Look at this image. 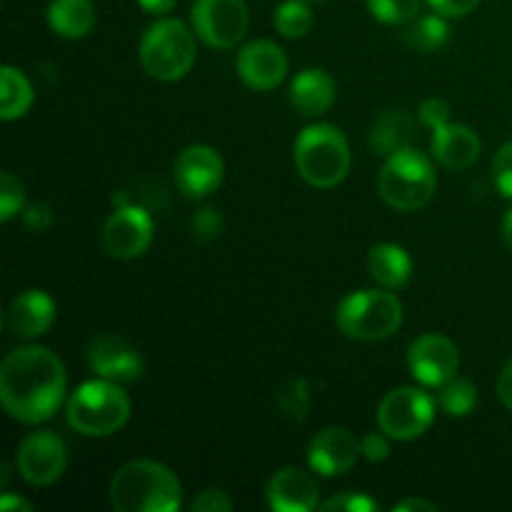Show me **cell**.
Here are the masks:
<instances>
[{
  "mask_svg": "<svg viewBox=\"0 0 512 512\" xmlns=\"http://www.w3.org/2000/svg\"><path fill=\"white\" fill-rule=\"evenodd\" d=\"M65 383V365L53 350L25 345L0 365V403L18 423H45L63 405Z\"/></svg>",
  "mask_w": 512,
  "mask_h": 512,
  "instance_id": "6da1fadb",
  "label": "cell"
},
{
  "mask_svg": "<svg viewBox=\"0 0 512 512\" xmlns=\"http://www.w3.org/2000/svg\"><path fill=\"white\" fill-rule=\"evenodd\" d=\"M183 503V485L158 460H133L110 480V505L118 512H175Z\"/></svg>",
  "mask_w": 512,
  "mask_h": 512,
  "instance_id": "7a4b0ae2",
  "label": "cell"
},
{
  "mask_svg": "<svg viewBox=\"0 0 512 512\" xmlns=\"http://www.w3.org/2000/svg\"><path fill=\"white\" fill-rule=\"evenodd\" d=\"M65 418L75 433L85 438H108L130 418V400L120 383L95 378L78 385L65 405Z\"/></svg>",
  "mask_w": 512,
  "mask_h": 512,
  "instance_id": "3957f363",
  "label": "cell"
},
{
  "mask_svg": "<svg viewBox=\"0 0 512 512\" xmlns=\"http://www.w3.org/2000/svg\"><path fill=\"white\" fill-rule=\"evenodd\" d=\"M293 158L300 178L313 188H335L350 173L348 138L328 123L305 128L295 140Z\"/></svg>",
  "mask_w": 512,
  "mask_h": 512,
  "instance_id": "277c9868",
  "label": "cell"
},
{
  "mask_svg": "<svg viewBox=\"0 0 512 512\" xmlns=\"http://www.w3.org/2000/svg\"><path fill=\"white\" fill-rule=\"evenodd\" d=\"M435 188H438V175H435L433 163L428 155L415 148L388 155L378 175L380 198L390 208L403 210V213L428 205L433 200Z\"/></svg>",
  "mask_w": 512,
  "mask_h": 512,
  "instance_id": "5b68a950",
  "label": "cell"
},
{
  "mask_svg": "<svg viewBox=\"0 0 512 512\" xmlns=\"http://www.w3.org/2000/svg\"><path fill=\"white\" fill-rule=\"evenodd\" d=\"M195 53V30L175 18H160L140 40V65L163 83L185 78L195 65Z\"/></svg>",
  "mask_w": 512,
  "mask_h": 512,
  "instance_id": "8992f818",
  "label": "cell"
},
{
  "mask_svg": "<svg viewBox=\"0 0 512 512\" xmlns=\"http://www.w3.org/2000/svg\"><path fill=\"white\" fill-rule=\"evenodd\" d=\"M340 333L363 343H375L398 333L403 325V303L385 290H358L350 293L335 313Z\"/></svg>",
  "mask_w": 512,
  "mask_h": 512,
  "instance_id": "52a82bcc",
  "label": "cell"
},
{
  "mask_svg": "<svg viewBox=\"0 0 512 512\" xmlns=\"http://www.w3.org/2000/svg\"><path fill=\"white\" fill-rule=\"evenodd\" d=\"M435 400L420 388H395L380 400L378 425L393 440H415L433 425Z\"/></svg>",
  "mask_w": 512,
  "mask_h": 512,
  "instance_id": "ba28073f",
  "label": "cell"
},
{
  "mask_svg": "<svg viewBox=\"0 0 512 512\" xmlns=\"http://www.w3.org/2000/svg\"><path fill=\"white\" fill-rule=\"evenodd\" d=\"M193 30L205 45L235 48L248 33L250 10L245 0H195L190 10Z\"/></svg>",
  "mask_w": 512,
  "mask_h": 512,
  "instance_id": "9c48e42d",
  "label": "cell"
},
{
  "mask_svg": "<svg viewBox=\"0 0 512 512\" xmlns=\"http://www.w3.org/2000/svg\"><path fill=\"white\" fill-rule=\"evenodd\" d=\"M65 468H68V448L63 440L50 430H40V433H30L23 443L18 445L15 453V470L25 483L35 485V488H45L53 485L55 480L63 478Z\"/></svg>",
  "mask_w": 512,
  "mask_h": 512,
  "instance_id": "30bf717a",
  "label": "cell"
},
{
  "mask_svg": "<svg viewBox=\"0 0 512 512\" xmlns=\"http://www.w3.org/2000/svg\"><path fill=\"white\" fill-rule=\"evenodd\" d=\"M153 243V218L138 205H120L113 210L100 233V245L115 260H135Z\"/></svg>",
  "mask_w": 512,
  "mask_h": 512,
  "instance_id": "8fae6325",
  "label": "cell"
},
{
  "mask_svg": "<svg viewBox=\"0 0 512 512\" xmlns=\"http://www.w3.org/2000/svg\"><path fill=\"white\" fill-rule=\"evenodd\" d=\"M408 368L425 388H443L460 370L458 345L440 333L420 335L408 348Z\"/></svg>",
  "mask_w": 512,
  "mask_h": 512,
  "instance_id": "7c38bea8",
  "label": "cell"
},
{
  "mask_svg": "<svg viewBox=\"0 0 512 512\" xmlns=\"http://www.w3.org/2000/svg\"><path fill=\"white\" fill-rule=\"evenodd\" d=\"M85 360H88V368L98 378L113 380V383L120 385L138 383L145 370V363L138 350H135V345L113 333L98 335V338L90 340L88 350H85Z\"/></svg>",
  "mask_w": 512,
  "mask_h": 512,
  "instance_id": "4fadbf2b",
  "label": "cell"
},
{
  "mask_svg": "<svg viewBox=\"0 0 512 512\" xmlns=\"http://www.w3.org/2000/svg\"><path fill=\"white\" fill-rule=\"evenodd\" d=\"M175 185L188 198H208L223 185L225 163L220 153L210 145H188L175 160Z\"/></svg>",
  "mask_w": 512,
  "mask_h": 512,
  "instance_id": "5bb4252c",
  "label": "cell"
},
{
  "mask_svg": "<svg viewBox=\"0 0 512 512\" xmlns=\"http://www.w3.org/2000/svg\"><path fill=\"white\" fill-rule=\"evenodd\" d=\"M363 455V440L355 438L348 428L330 425L320 430L308 445V465L320 478H335L355 468Z\"/></svg>",
  "mask_w": 512,
  "mask_h": 512,
  "instance_id": "9a60e30c",
  "label": "cell"
},
{
  "mask_svg": "<svg viewBox=\"0 0 512 512\" xmlns=\"http://www.w3.org/2000/svg\"><path fill=\"white\" fill-rule=\"evenodd\" d=\"M240 80L253 90H275L288 75V55L273 40H253L235 58Z\"/></svg>",
  "mask_w": 512,
  "mask_h": 512,
  "instance_id": "2e32d148",
  "label": "cell"
},
{
  "mask_svg": "<svg viewBox=\"0 0 512 512\" xmlns=\"http://www.w3.org/2000/svg\"><path fill=\"white\" fill-rule=\"evenodd\" d=\"M268 505L275 512H313L320 508V493L315 480L305 470L288 465L275 470L265 490Z\"/></svg>",
  "mask_w": 512,
  "mask_h": 512,
  "instance_id": "e0dca14e",
  "label": "cell"
},
{
  "mask_svg": "<svg viewBox=\"0 0 512 512\" xmlns=\"http://www.w3.org/2000/svg\"><path fill=\"white\" fill-rule=\"evenodd\" d=\"M55 323V300L45 290L30 288L15 295L5 313V328L10 335L23 340L40 338L48 333L50 325Z\"/></svg>",
  "mask_w": 512,
  "mask_h": 512,
  "instance_id": "ac0fdd59",
  "label": "cell"
},
{
  "mask_svg": "<svg viewBox=\"0 0 512 512\" xmlns=\"http://www.w3.org/2000/svg\"><path fill=\"white\" fill-rule=\"evenodd\" d=\"M433 158L448 170H465L478 160L480 138L470 125L448 123L443 128L433 130Z\"/></svg>",
  "mask_w": 512,
  "mask_h": 512,
  "instance_id": "d6986e66",
  "label": "cell"
},
{
  "mask_svg": "<svg viewBox=\"0 0 512 512\" xmlns=\"http://www.w3.org/2000/svg\"><path fill=\"white\" fill-rule=\"evenodd\" d=\"M290 103L300 115H323L335 103V80L325 70L308 68L290 83Z\"/></svg>",
  "mask_w": 512,
  "mask_h": 512,
  "instance_id": "ffe728a7",
  "label": "cell"
},
{
  "mask_svg": "<svg viewBox=\"0 0 512 512\" xmlns=\"http://www.w3.org/2000/svg\"><path fill=\"white\" fill-rule=\"evenodd\" d=\"M370 278L388 290H400L410 283L413 275V258L403 245L380 243L368 253Z\"/></svg>",
  "mask_w": 512,
  "mask_h": 512,
  "instance_id": "44dd1931",
  "label": "cell"
},
{
  "mask_svg": "<svg viewBox=\"0 0 512 512\" xmlns=\"http://www.w3.org/2000/svg\"><path fill=\"white\" fill-rule=\"evenodd\" d=\"M48 25L60 38H85L95 25V5L90 0H50Z\"/></svg>",
  "mask_w": 512,
  "mask_h": 512,
  "instance_id": "7402d4cb",
  "label": "cell"
},
{
  "mask_svg": "<svg viewBox=\"0 0 512 512\" xmlns=\"http://www.w3.org/2000/svg\"><path fill=\"white\" fill-rule=\"evenodd\" d=\"M410 140H413V120L403 110H388L370 128V148L385 158L410 148Z\"/></svg>",
  "mask_w": 512,
  "mask_h": 512,
  "instance_id": "603a6c76",
  "label": "cell"
},
{
  "mask_svg": "<svg viewBox=\"0 0 512 512\" xmlns=\"http://www.w3.org/2000/svg\"><path fill=\"white\" fill-rule=\"evenodd\" d=\"M33 105V88L28 78L13 65H3L0 70V118L5 123L23 118Z\"/></svg>",
  "mask_w": 512,
  "mask_h": 512,
  "instance_id": "cb8c5ba5",
  "label": "cell"
},
{
  "mask_svg": "<svg viewBox=\"0 0 512 512\" xmlns=\"http://www.w3.org/2000/svg\"><path fill=\"white\" fill-rule=\"evenodd\" d=\"M405 40H408L413 48L425 50V53H433V50L443 48L450 40L448 18L440 13L420 15V18H415L413 25L405 30Z\"/></svg>",
  "mask_w": 512,
  "mask_h": 512,
  "instance_id": "d4e9b609",
  "label": "cell"
},
{
  "mask_svg": "<svg viewBox=\"0 0 512 512\" xmlns=\"http://www.w3.org/2000/svg\"><path fill=\"white\" fill-rule=\"evenodd\" d=\"M438 403L440 408H443V413L450 415V418H465V415L473 413L475 405H478V388H475L473 380L458 378V375H455L450 383H445L443 388H440Z\"/></svg>",
  "mask_w": 512,
  "mask_h": 512,
  "instance_id": "484cf974",
  "label": "cell"
},
{
  "mask_svg": "<svg viewBox=\"0 0 512 512\" xmlns=\"http://www.w3.org/2000/svg\"><path fill=\"white\" fill-rule=\"evenodd\" d=\"M275 30L285 38H303L313 28V10L305 0H285L275 8Z\"/></svg>",
  "mask_w": 512,
  "mask_h": 512,
  "instance_id": "4316f807",
  "label": "cell"
},
{
  "mask_svg": "<svg viewBox=\"0 0 512 512\" xmlns=\"http://www.w3.org/2000/svg\"><path fill=\"white\" fill-rule=\"evenodd\" d=\"M278 408L293 423H303L310 410V385L303 378H293L278 390Z\"/></svg>",
  "mask_w": 512,
  "mask_h": 512,
  "instance_id": "83f0119b",
  "label": "cell"
},
{
  "mask_svg": "<svg viewBox=\"0 0 512 512\" xmlns=\"http://www.w3.org/2000/svg\"><path fill=\"white\" fill-rule=\"evenodd\" d=\"M368 10L378 23L408 25L418 18L420 0H368Z\"/></svg>",
  "mask_w": 512,
  "mask_h": 512,
  "instance_id": "f1b7e54d",
  "label": "cell"
},
{
  "mask_svg": "<svg viewBox=\"0 0 512 512\" xmlns=\"http://www.w3.org/2000/svg\"><path fill=\"white\" fill-rule=\"evenodd\" d=\"M25 208V185L13 173L0 175V220L8 223Z\"/></svg>",
  "mask_w": 512,
  "mask_h": 512,
  "instance_id": "f546056e",
  "label": "cell"
},
{
  "mask_svg": "<svg viewBox=\"0 0 512 512\" xmlns=\"http://www.w3.org/2000/svg\"><path fill=\"white\" fill-rule=\"evenodd\" d=\"M320 510L325 512H375L378 510V503L373 498L363 493H355V490H348V493H340L328 498L325 503H320Z\"/></svg>",
  "mask_w": 512,
  "mask_h": 512,
  "instance_id": "4dcf8cb0",
  "label": "cell"
},
{
  "mask_svg": "<svg viewBox=\"0 0 512 512\" xmlns=\"http://www.w3.org/2000/svg\"><path fill=\"white\" fill-rule=\"evenodd\" d=\"M190 228H193L195 238L210 243V240L223 235V228H225L223 215H220L215 208H200L198 213L193 215V220H190Z\"/></svg>",
  "mask_w": 512,
  "mask_h": 512,
  "instance_id": "1f68e13d",
  "label": "cell"
},
{
  "mask_svg": "<svg viewBox=\"0 0 512 512\" xmlns=\"http://www.w3.org/2000/svg\"><path fill=\"white\" fill-rule=\"evenodd\" d=\"M493 178L500 193H503L505 198H512V140L495 153Z\"/></svg>",
  "mask_w": 512,
  "mask_h": 512,
  "instance_id": "d6a6232c",
  "label": "cell"
},
{
  "mask_svg": "<svg viewBox=\"0 0 512 512\" xmlns=\"http://www.w3.org/2000/svg\"><path fill=\"white\" fill-rule=\"evenodd\" d=\"M190 510L193 512H230L233 510V500L225 490L220 488H208L203 493H198L190 503Z\"/></svg>",
  "mask_w": 512,
  "mask_h": 512,
  "instance_id": "836d02e7",
  "label": "cell"
},
{
  "mask_svg": "<svg viewBox=\"0 0 512 512\" xmlns=\"http://www.w3.org/2000/svg\"><path fill=\"white\" fill-rule=\"evenodd\" d=\"M23 220H25V228L33 230V233H45V230L53 225L55 215H53V208H50L45 200H35V203L25 205L23 208Z\"/></svg>",
  "mask_w": 512,
  "mask_h": 512,
  "instance_id": "e575fe53",
  "label": "cell"
},
{
  "mask_svg": "<svg viewBox=\"0 0 512 512\" xmlns=\"http://www.w3.org/2000/svg\"><path fill=\"white\" fill-rule=\"evenodd\" d=\"M420 120L430 130L443 128V125L450 123V105L440 98H428L420 105Z\"/></svg>",
  "mask_w": 512,
  "mask_h": 512,
  "instance_id": "d590c367",
  "label": "cell"
},
{
  "mask_svg": "<svg viewBox=\"0 0 512 512\" xmlns=\"http://www.w3.org/2000/svg\"><path fill=\"white\" fill-rule=\"evenodd\" d=\"M390 435H385L383 430L380 433H368L363 438V458L368 463H383L390 455Z\"/></svg>",
  "mask_w": 512,
  "mask_h": 512,
  "instance_id": "8d00e7d4",
  "label": "cell"
},
{
  "mask_svg": "<svg viewBox=\"0 0 512 512\" xmlns=\"http://www.w3.org/2000/svg\"><path fill=\"white\" fill-rule=\"evenodd\" d=\"M428 3L435 13L445 15V18H463L478 8L480 0H428Z\"/></svg>",
  "mask_w": 512,
  "mask_h": 512,
  "instance_id": "74e56055",
  "label": "cell"
},
{
  "mask_svg": "<svg viewBox=\"0 0 512 512\" xmlns=\"http://www.w3.org/2000/svg\"><path fill=\"white\" fill-rule=\"evenodd\" d=\"M498 398L505 408L512 410V360L503 368L498 378Z\"/></svg>",
  "mask_w": 512,
  "mask_h": 512,
  "instance_id": "f35d334b",
  "label": "cell"
},
{
  "mask_svg": "<svg viewBox=\"0 0 512 512\" xmlns=\"http://www.w3.org/2000/svg\"><path fill=\"white\" fill-rule=\"evenodd\" d=\"M435 510H438V505L423 498H408L393 508V512H435Z\"/></svg>",
  "mask_w": 512,
  "mask_h": 512,
  "instance_id": "ab89813d",
  "label": "cell"
},
{
  "mask_svg": "<svg viewBox=\"0 0 512 512\" xmlns=\"http://www.w3.org/2000/svg\"><path fill=\"white\" fill-rule=\"evenodd\" d=\"M175 3H178V0H138L140 8H143L145 13H150V15L170 13V10L175 8Z\"/></svg>",
  "mask_w": 512,
  "mask_h": 512,
  "instance_id": "60d3db41",
  "label": "cell"
},
{
  "mask_svg": "<svg viewBox=\"0 0 512 512\" xmlns=\"http://www.w3.org/2000/svg\"><path fill=\"white\" fill-rule=\"evenodd\" d=\"M0 510H23V512H30L33 510V505L28 503V500H23V498H18V495H13V493H5L3 498H0Z\"/></svg>",
  "mask_w": 512,
  "mask_h": 512,
  "instance_id": "b9f144b4",
  "label": "cell"
},
{
  "mask_svg": "<svg viewBox=\"0 0 512 512\" xmlns=\"http://www.w3.org/2000/svg\"><path fill=\"white\" fill-rule=\"evenodd\" d=\"M503 240H505V245L512 250V210H508V215H505V220H503Z\"/></svg>",
  "mask_w": 512,
  "mask_h": 512,
  "instance_id": "7bdbcfd3",
  "label": "cell"
},
{
  "mask_svg": "<svg viewBox=\"0 0 512 512\" xmlns=\"http://www.w3.org/2000/svg\"><path fill=\"white\" fill-rule=\"evenodd\" d=\"M0 473H3V475H0V483H8V473H10V468H8V465H0Z\"/></svg>",
  "mask_w": 512,
  "mask_h": 512,
  "instance_id": "ee69618b",
  "label": "cell"
},
{
  "mask_svg": "<svg viewBox=\"0 0 512 512\" xmlns=\"http://www.w3.org/2000/svg\"><path fill=\"white\" fill-rule=\"evenodd\" d=\"M305 3H325V0H305Z\"/></svg>",
  "mask_w": 512,
  "mask_h": 512,
  "instance_id": "f6af8a7d",
  "label": "cell"
}]
</instances>
